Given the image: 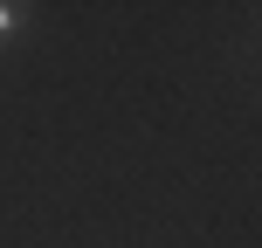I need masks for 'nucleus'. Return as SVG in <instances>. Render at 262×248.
I'll use <instances>...</instances> for the list:
<instances>
[{
	"label": "nucleus",
	"mask_w": 262,
	"mask_h": 248,
	"mask_svg": "<svg viewBox=\"0 0 262 248\" xmlns=\"http://www.w3.org/2000/svg\"><path fill=\"white\" fill-rule=\"evenodd\" d=\"M7 28H21V7H14V0H0V35H7Z\"/></svg>",
	"instance_id": "1"
}]
</instances>
